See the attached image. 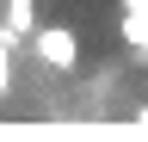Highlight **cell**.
I'll use <instances>...</instances> for the list:
<instances>
[{
  "label": "cell",
  "mask_w": 148,
  "mask_h": 142,
  "mask_svg": "<svg viewBox=\"0 0 148 142\" xmlns=\"http://www.w3.org/2000/svg\"><path fill=\"white\" fill-rule=\"evenodd\" d=\"M31 12H37V0H6V25H18L31 37Z\"/></svg>",
  "instance_id": "cell-2"
},
{
  "label": "cell",
  "mask_w": 148,
  "mask_h": 142,
  "mask_svg": "<svg viewBox=\"0 0 148 142\" xmlns=\"http://www.w3.org/2000/svg\"><path fill=\"white\" fill-rule=\"evenodd\" d=\"M12 86V43H0V93Z\"/></svg>",
  "instance_id": "cell-3"
},
{
  "label": "cell",
  "mask_w": 148,
  "mask_h": 142,
  "mask_svg": "<svg viewBox=\"0 0 148 142\" xmlns=\"http://www.w3.org/2000/svg\"><path fill=\"white\" fill-rule=\"evenodd\" d=\"M31 56L43 68H56V74H68V68H80V37L68 25H37L31 31Z\"/></svg>",
  "instance_id": "cell-1"
}]
</instances>
